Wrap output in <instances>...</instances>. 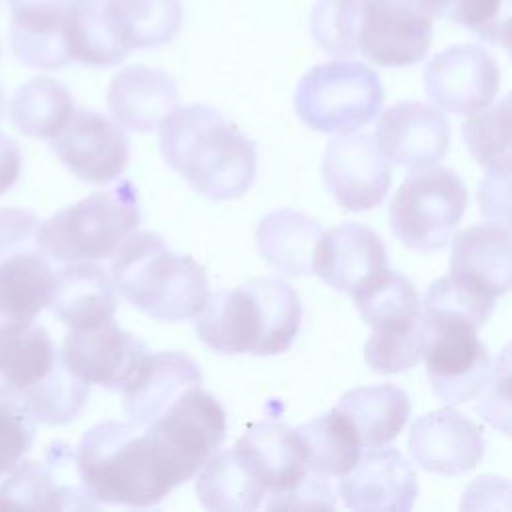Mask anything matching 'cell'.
Returning a JSON list of instances; mask_svg holds the SVG:
<instances>
[{
    "mask_svg": "<svg viewBox=\"0 0 512 512\" xmlns=\"http://www.w3.org/2000/svg\"><path fill=\"white\" fill-rule=\"evenodd\" d=\"M160 126L166 164L202 196H242L256 178V148L218 110L204 104L172 108Z\"/></svg>",
    "mask_w": 512,
    "mask_h": 512,
    "instance_id": "cell-1",
    "label": "cell"
},
{
    "mask_svg": "<svg viewBox=\"0 0 512 512\" xmlns=\"http://www.w3.org/2000/svg\"><path fill=\"white\" fill-rule=\"evenodd\" d=\"M302 320L294 288L272 276L208 294L196 320L198 338L222 354L272 356L290 348Z\"/></svg>",
    "mask_w": 512,
    "mask_h": 512,
    "instance_id": "cell-2",
    "label": "cell"
},
{
    "mask_svg": "<svg viewBox=\"0 0 512 512\" xmlns=\"http://www.w3.org/2000/svg\"><path fill=\"white\" fill-rule=\"evenodd\" d=\"M88 394L90 384L64 366L44 326L0 324V402L34 422L60 426L82 412Z\"/></svg>",
    "mask_w": 512,
    "mask_h": 512,
    "instance_id": "cell-3",
    "label": "cell"
},
{
    "mask_svg": "<svg viewBox=\"0 0 512 512\" xmlns=\"http://www.w3.org/2000/svg\"><path fill=\"white\" fill-rule=\"evenodd\" d=\"M72 460L82 488L96 504L150 508L176 488L146 432L126 422L92 426Z\"/></svg>",
    "mask_w": 512,
    "mask_h": 512,
    "instance_id": "cell-4",
    "label": "cell"
},
{
    "mask_svg": "<svg viewBox=\"0 0 512 512\" xmlns=\"http://www.w3.org/2000/svg\"><path fill=\"white\" fill-rule=\"evenodd\" d=\"M110 276L130 304L162 322L196 316L208 296L204 268L188 254H174L154 232L128 236L114 252Z\"/></svg>",
    "mask_w": 512,
    "mask_h": 512,
    "instance_id": "cell-5",
    "label": "cell"
},
{
    "mask_svg": "<svg viewBox=\"0 0 512 512\" xmlns=\"http://www.w3.org/2000/svg\"><path fill=\"white\" fill-rule=\"evenodd\" d=\"M138 224L136 188L130 180H120L40 222L38 244L44 256L56 262L104 260L114 256Z\"/></svg>",
    "mask_w": 512,
    "mask_h": 512,
    "instance_id": "cell-6",
    "label": "cell"
},
{
    "mask_svg": "<svg viewBox=\"0 0 512 512\" xmlns=\"http://www.w3.org/2000/svg\"><path fill=\"white\" fill-rule=\"evenodd\" d=\"M384 102L378 74L354 60L312 66L298 82L294 106L300 120L326 134L356 132L372 122Z\"/></svg>",
    "mask_w": 512,
    "mask_h": 512,
    "instance_id": "cell-7",
    "label": "cell"
},
{
    "mask_svg": "<svg viewBox=\"0 0 512 512\" xmlns=\"http://www.w3.org/2000/svg\"><path fill=\"white\" fill-rule=\"evenodd\" d=\"M468 204L460 176L444 166L414 168L390 200V224L398 240L414 250L444 248Z\"/></svg>",
    "mask_w": 512,
    "mask_h": 512,
    "instance_id": "cell-8",
    "label": "cell"
},
{
    "mask_svg": "<svg viewBox=\"0 0 512 512\" xmlns=\"http://www.w3.org/2000/svg\"><path fill=\"white\" fill-rule=\"evenodd\" d=\"M142 430L156 448L172 482L180 486L222 446L226 412L212 394L194 386L184 390Z\"/></svg>",
    "mask_w": 512,
    "mask_h": 512,
    "instance_id": "cell-9",
    "label": "cell"
},
{
    "mask_svg": "<svg viewBox=\"0 0 512 512\" xmlns=\"http://www.w3.org/2000/svg\"><path fill=\"white\" fill-rule=\"evenodd\" d=\"M420 324L432 392L446 404H462L480 394L490 380L492 364L476 326L448 316H420Z\"/></svg>",
    "mask_w": 512,
    "mask_h": 512,
    "instance_id": "cell-10",
    "label": "cell"
},
{
    "mask_svg": "<svg viewBox=\"0 0 512 512\" xmlns=\"http://www.w3.org/2000/svg\"><path fill=\"white\" fill-rule=\"evenodd\" d=\"M434 20L422 0H360L358 52L386 68L416 64L430 50Z\"/></svg>",
    "mask_w": 512,
    "mask_h": 512,
    "instance_id": "cell-11",
    "label": "cell"
},
{
    "mask_svg": "<svg viewBox=\"0 0 512 512\" xmlns=\"http://www.w3.org/2000/svg\"><path fill=\"white\" fill-rule=\"evenodd\" d=\"M322 178L342 208L362 212L384 200L392 184V168L372 136L346 132L328 142Z\"/></svg>",
    "mask_w": 512,
    "mask_h": 512,
    "instance_id": "cell-12",
    "label": "cell"
},
{
    "mask_svg": "<svg viewBox=\"0 0 512 512\" xmlns=\"http://www.w3.org/2000/svg\"><path fill=\"white\" fill-rule=\"evenodd\" d=\"M428 98L452 114H472L488 106L500 88L496 58L478 44H454L436 54L426 70Z\"/></svg>",
    "mask_w": 512,
    "mask_h": 512,
    "instance_id": "cell-13",
    "label": "cell"
},
{
    "mask_svg": "<svg viewBox=\"0 0 512 512\" xmlns=\"http://www.w3.org/2000/svg\"><path fill=\"white\" fill-rule=\"evenodd\" d=\"M128 148L120 124L88 108L74 110L64 130L52 138V150L68 170L94 184L110 182L124 172Z\"/></svg>",
    "mask_w": 512,
    "mask_h": 512,
    "instance_id": "cell-14",
    "label": "cell"
},
{
    "mask_svg": "<svg viewBox=\"0 0 512 512\" xmlns=\"http://www.w3.org/2000/svg\"><path fill=\"white\" fill-rule=\"evenodd\" d=\"M146 352L142 340L124 332L110 318L88 330H70L62 342L60 358L84 382L120 390Z\"/></svg>",
    "mask_w": 512,
    "mask_h": 512,
    "instance_id": "cell-15",
    "label": "cell"
},
{
    "mask_svg": "<svg viewBox=\"0 0 512 512\" xmlns=\"http://www.w3.org/2000/svg\"><path fill=\"white\" fill-rule=\"evenodd\" d=\"M374 142L386 160L412 170L426 168L446 154L450 124L436 106L404 100L382 112Z\"/></svg>",
    "mask_w": 512,
    "mask_h": 512,
    "instance_id": "cell-16",
    "label": "cell"
},
{
    "mask_svg": "<svg viewBox=\"0 0 512 512\" xmlns=\"http://www.w3.org/2000/svg\"><path fill=\"white\" fill-rule=\"evenodd\" d=\"M412 460L434 474H462L484 456L482 428L454 408H440L420 416L408 438Z\"/></svg>",
    "mask_w": 512,
    "mask_h": 512,
    "instance_id": "cell-17",
    "label": "cell"
},
{
    "mask_svg": "<svg viewBox=\"0 0 512 512\" xmlns=\"http://www.w3.org/2000/svg\"><path fill=\"white\" fill-rule=\"evenodd\" d=\"M346 508L364 512H408L418 496L412 464L396 448L366 452L340 482Z\"/></svg>",
    "mask_w": 512,
    "mask_h": 512,
    "instance_id": "cell-18",
    "label": "cell"
},
{
    "mask_svg": "<svg viewBox=\"0 0 512 512\" xmlns=\"http://www.w3.org/2000/svg\"><path fill=\"white\" fill-rule=\"evenodd\" d=\"M200 384L202 370L190 356L182 352H146L120 388L122 408L128 422L142 430L184 390Z\"/></svg>",
    "mask_w": 512,
    "mask_h": 512,
    "instance_id": "cell-19",
    "label": "cell"
},
{
    "mask_svg": "<svg viewBox=\"0 0 512 512\" xmlns=\"http://www.w3.org/2000/svg\"><path fill=\"white\" fill-rule=\"evenodd\" d=\"M386 266L382 238L360 222H344L322 232L312 254V272L340 292H352Z\"/></svg>",
    "mask_w": 512,
    "mask_h": 512,
    "instance_id": "cell-20",
    "label": "cell"
},
{
    "mask_svg": "<svg viewBox=\"0 0 512 512\" xmlns=\"http://www.w3.org/2000/svg\"><path fill=\"white\" fill-rule=\"evenodd\" d=\"M74 0H8L10 48L26 66L58 70L70 64L64 40L66 12Z\"/></svg>",
    "mask_w": 512,
    "mask_h": 512,
    "instance_id": "cell-21",
    "label": "cell"
},
{
    "mask_svg": "<svg viewBox=\"0 0 512 512\" xmlns=\"http://www.w3.org/2000/svg\"><path fill=\"white\" fill-rule=\"evenodd\" d=\"M232 450L248 474L270 494L290 490L306 474L294 428L280 422L252 424Z\"/></svg>",
    "mask_w": 512,
    "mask_h": 512,
    "instance_id": "cell-22",
    "label": "cell"
},
{
    "mask_svg": "<svg viewBox=\"0 0 512 512\" xmlns=\"http://www.w3.org/2000/svg\"><path fill=\"white\" fill-rule=\"evenodd\" d=\"M116 304L112 276L90 260L68 262L54 274L48 306L70 330H88L110 320Z\"/></svg>",
    "mask_w": 512,
    "mask_h": 512,
    "instance_id": "cell-23",
    "label": "cell"
},
{
    "mask_svg": "<svg viewBox=\"0 0 512 512\" xmlns=\"http://www.w3.org/2000/svg\"><path fill=\"white\" fill-rule=\"evenodd\" d=\"M176 100V82L166 72L144 64L122 68L108 86V110L120 126L134 132L158 128Z\"/></svg>",
    "mask_w": 512,
    "mask_h": 512,
    "instance_id": "cell-24",
    "label": "cell"
},
{
    "mask_svg": "<svg viewBox=\"0 0 512 512\" xmlns=\"http://www.w3.org/2000/svg\"><path fill=\"white\" fill-rule=\"evenodd\" d=\"M450 274L498 298L510 288V230L504 222L470 226L452 242Z\"/></svg>",
    "mask_w": 512,
    "mask_h": 512,
    "instance_id": "cell-25",
    "label": "cell"
},
{
    "mask_svg": "<svg viewBox=\"0 0 512 512\" xmlns=\"http://www.w3.org/2000/svg\"><path fill=\"white\" fill-rule=\"evenodd\" d=\"M54 274L40 248L0 256V324L32 322L50 304Z\"/></svg>",
    "mask_w": 512,
    "mask_h": 512,
    "instance_id": "cell-26",
    "label": "cell"
},
{
    "mask_svg": "<svg viewBox=\"0 0 512 512\" xmlns=\"http://www.w3.org/2000/svg\"><path fill=\"white\" fill-rule=\"evenodd\" d=\"M64 40L70 62L86 66H112L130 52L108 0H74L66 12Z\"/></svg>",
    "mask_w": 512,
    "mask_h": 512,
    "instance_id": "cell-27",
    "label": "cell"
},
{
    "mask_svg": "<svg viewBox=\"0 0 512 512\" xmlns=\"http://www.w3.org/2000/svg\"><path fill=\"white\" fill-rule=\"evenodd\" d=\"M336 408L350 420L362 446L378 448L392 442L404 428L410 400L394 384H376L348 390Z\"/></svg>",
    "mask_w": 512,
    "mask_h": 512,
    "instance_id": "cell-28",
    "label": "cell"
},
{
    "mask_svg": "<svg viewBox=\"0 0 512 512\" xmlns=\"http://www.w3.org/2000/svg\"><path fill=\"white\" fill-rule=\"evenodd\" d=\"M322 234V226L290 208L266 214L256 228V246L268 264L276 270L302 276L312 272L314 246Z\"/></svg>",
    "mask_w": 512,
    "mask_h": 512,
    "instance_id": "cell-29",
    "label": "cell"
},
{
    "mask_svg": "<svg viewBox=\"0 0 512 512\" xmlns=\"http://www.w3.org/2000/svg\"><path fill=\"white\" fill-rule=\"evenodd\" d=\"M96 506L82 484L76 486L56 478L52 458L48 464L36 460L20 462L8 480L0 484V508L78 510Z\"/></svg>",
    "mask_w": 512,
    "mask_h": 512,
    "instance_id": "cell-30",
    "label": "cell"
},
{
    "mask_svg": "<svg viewBox=\"0 0 512 512\" xmlns=\"http://www.w3.org/2000/svg\"><path fill=\"white\" fill-rule=\"evenodd\" d=\"M306 468L320 476H344L360 458V440L350 420L330 410L294 428Z\"/></svg>",
    "mask_w": 512,
    "mask_h": 512,
    "instance_id": "cell-31",
    "label": "cell"
},
{
    "mask_svg": "<svg viewBox=\"0 0 512 512\" xmlns=\"http://www.w3.org/2000/svg\"><path fill=\"white\" fill-rule=\"evenodd\" d=\"M350 296L372 330H400L420 322V298L412 282L388 266L372 274Z\"/></svg>",
    "mask_w": 512,
    "mask_h": 512,
    "instance_id": "cell-32",
    "label": "cell"
},
{
    "mask_svg": "<svg viewBox=\"0 0 512 512\" xmlns=\"http://www.w3.org/2000/svg\"><path fill=\"white\" fill-rule=\"evenodd\" d=\"M74 100L68 88L48 76L24 82L8 104V114L14 128L32 138L52 140L74 114Z\"/></svg>",
    "mask_w": 512,
    "mask_h": 512,
    "instance_id": "cell-33",
    "label": "cell"
},
{
    "mask_svg": "<svg viewBox=\"0 0 512 512\" xmlns=\"http://www.w3.org/2000/svg\"><path fill=\"white\" fill-rule=\"evenodd\" d=\"M196 494L208 510H256L266 490L248 474L234 450H222L204 462Z\"/></svg>",
    "mask_w": 512,
    "mask_h": 512,
    "instance_id": "cell-34",
    "label": "cell"
},
{
    "mask_svg": "<svg viewBox=\"0 0 512 512\" xmlns=\"http://www.w3.org/2000/svg\"><path fill=\"white\" fill-rule=\"evenodd\" d=\"M124 42L134 48H156L176 38L182 24L180 0H108Z\"/></svg>",
    "mask_w": 512,
    "mask_h": 512,
    "instance_id": "cell-35",
    "label": "cell"
},
{
    "mask_svg": "<svg viewBox=\"0 0 512 512\" xmlns=\"http://www.w3.org/2000/svg\"><path fill=\"white\" fill-rule=\"evenodd\" d=\"M462 138L486 170L510 168V110L508 96L490 108L472 112L462 124Z\"/></svg>",
    "mask_w": 512,
    "mask_h": 512,
    "instance_id": "cell-36",
    "label": "cell"
},
{
    "mask_svg": "<svg viewBox=\"0 0 512 512\" xmlns=\"http://www.w3.org/2000/svg\"><path fill=\"white\" fill-rule=\"evenodd\" d=\"M494 300L470 282L448 272L428 286L420 304V316L460 318L478 328L490 318Z\"/></svg>",
    "mask_w": 512,
    "mask_h": 512,
    "instance_id": "cell-37",
    "label": "cell"
},
{
    "mask_svg": "<svg viewBox=\"0 0 512 512\" xmlns=\"http://www.w3.org/2000/svg\"><path fill=\"white\" fill-rule=\"evenodd\" d=\"M360 0H318L310 16L314 42L330 56L348 58L358 52Z\"/></svg>",
    "mask_w": 512,
    "mask_h": 512,
    "instance_id": "cell-38",
    "label": "cell"
},
{
    "mask_svg": "<svg viewBox=\"0 0 512 512\" xmlns=\"http://www.w3.org/2000/svg\"><path fill=\"white\" fill-rule=\"evenodd\" d=\"M422 346L424 332L420 322L400 330H372L364 346V360L378 374H398L416 366Z\"/></svg>",
    "mask_w": 512,
    "mask_h": 512,
    "instance_id": "cell-39",
    "label": "cell"
},
{
    "mask_svg": "<svg viewBox=\"0 0 512 512\" xmlns=\"http://www.w3.org/2000/svg\"><path fill=\"white\" fill-rule=\"evenodd\" d=\"M510 0H452L442 18L464 26L474 36L508 48Z\"/></svg>",
    "mask_w": 512,
    "mask_h": 512,
    "instance_id": "cell-40",
    "label": "cell"
},
{
    "mask_svg": "<svg viewBox=\"0 0 512 512\" xmlns=\"http://www.w3.org/2000/svg\"><path fill=\"white\" fill-rule=\"evenodd\" d=\"M36 422L12 404L0 402V478L8 476L30 452Z\"/></svg>",
    "mask_w": 512,
    "mask_h": 512,
    "instance_id": "cell-41",
    "label": "cell"
},
{
    "mask_svg": "<svg viewBox=\"0 0 512 512\" xmlns=\"http://www.w3.org/2000/svg\"><path fill=\"white\" fill-rule=\"evenodd\" d=\"M40 220L26 208H0V256L34 250L38 244Z\"/></svg>",
    "mask_w": 512,
    "mask_h": 512,
    "instance_id": "cell-42",
    "label": "cell"
},
{
    "mask_svg": "<svg viewBox=\"0 0 512 512\" xmlns=\"http://www.w3.org/2000/svg\"><path fill=\"white\" fill-rule=\"evenodd\" d=\"M266 508H336L330 486L316 474H304L296 486L284 492L270 494Z\"/></svg>",
    "mask_w": 512,
    "mask_h": 512,
    "instance_id": "cell-43",
    "label": "cell"
},
{
    "mask_svg": "<svg viewBox=\"0 0 512 512\" xmlns=\"http://www.w3.org/2000/svg\"><path fill=\"white\" fill-rule=\"evenodd\" d=\"M496 374L488 386V392L478 400L476 410L492 424L498 426L504 434H508V418H510V396H508V348L504 350Z\"/></svg>",
    "mask_w": 512,
    "mask_h": 512,
    "instance_id": "cell-44",
    "label": "cell"
},
{
    "mask_svg": "<svg viewBox=\"0 0 512 512\" xmlns=\"http://www.w3.org/2000/svg\"><path fill=\"white\" fill-rule=\"evenodd\" d=\"M22 172V152L20 146L0 134V196L6 194L18 180Z\"/></svg>",
    "mask_w": 512,
    "mask_h": 512,
    "instance_id": "cell-45",
    "label": "cell"
},
{
    "mask_svg": "<svg viewBox=\"0 0 512 512\" xmlns=\"http://www.w3.org/2000/svg\"><path fill=\"white\" fill-rule=\"evenodd\" d=\"M430 10H432V14L436 16V18H442L444 16V10L448 8V4L452 2V0H422Z\"/></svg>",
    "mask_w": 512,
    "mask_h": 512,
    "instance_id": "cell-46",
    "label": "cell"
},
{
    "mask_svg": "<svg viewBox=\"0 0 512 512\" xmlns=\"http://www.w3.org/2000/svg\"><path fill=\"white\" fill-rule=\"evenodd\" d=\"M2 112H4V92L0 88V118H2Z\"/></svg>",
    "mask_w": 512,
    "mask_h": 512,
    "instance_id": "cell-47",
    "label": "cell"
}]
</instances>
